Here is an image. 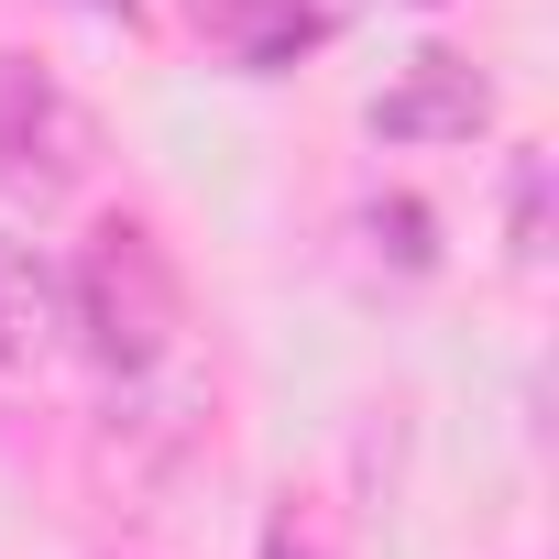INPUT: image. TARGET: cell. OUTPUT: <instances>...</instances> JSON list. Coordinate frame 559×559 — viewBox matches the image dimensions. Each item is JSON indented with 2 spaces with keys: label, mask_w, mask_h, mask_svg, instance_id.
Returning <instances> with one entry per match:
<instances>
[{
  "label": "cell",
  "mask_w": 559,
  "mask_h": 559,
  "mask_svg": "<svg viewBox=\"0 0 559 559\" xmlns=\"http://www.w3.org/2000/svg\"><path fill=\"white\" fill-rule=\"evenodd\" d=\"M45 341H56V274L34 241L0 230V373H34Z\"/></svg>",
  "instance_id": "5"
},
{
  "label": "cell",
  "mask_w": 559,
  "mask_h": 559,
  "mask_svg": "<svg viewBox=\"0 0 559 559\" xmlns=\"http://www.w3.org/2000/svg\"><path fill=\"white\" fill-rule=\"evenodd\" d=\"M263 559H319V548L297 537V515H274V526H263Z\"/></svg>",
  "instance_id": "8"
},
{
  "label": "cell",
  "mask_w": 559,
  "mask_h": 559,
  "mask_svg": "<svg viewBox=\"0 0 559 559\" xmlns=\"http://www.w3.org/2000/svg\"><path fill=\"white\" fill-rule=\"evenodd\" d=\"M504 230H515V263L537 274V263H548V154H515V187H504Z\"/></svg>",
  "instance_id": "7"
},
{
  "label": "cell",
  "mask_w": 559,
  "mask_h": 559,
  "mask_svg": "<svg viewBox=\"0 0 559 559\" xmlns=\"http://www.w3.org/2000/svg\"><path fill=\"white\" fill-rule=\"evenodd\" d=\"M88 154H99V132H88V110L45 78V67H23V56H0V187L12 198H67L78 176H88Z\"/></svg>",
  "instance_id": "2"
},
{
  "label": "cell",
  "mask_w": 559,
  "mask_h": 559,
  "mask_svg": "<svg viewBox=\"0 0 559 559\" xmlns=\"http://www.w3.org/2000/svg\"><path fill=\"white\" fill-rule=\"evenodd\" d=\"M428 12H439V0H428Z\"/></svg>",
  "instance_id": "9"
},
{
  "label": "cell",
  "mask_w": 559,
  "mask_h": 559,
  "mask_svg": "<svg viewBox=\"0 0 559 559\" xmlns=\"http://www.w3.org/2000/svg\"><path fill=\"white\" fill-rule=\"evenodd\" d=\"M373 143H472L483 121H493V78L472 67V56H450V45H428L373 110Z\"/></svg>",
  "instance_id": "3"
},
{
  "label": "cell",
  "mask_w": 559,
  "mask_h": 559,
  "mask_svg": "<svg viewBox=\"0 0 559 559\" xmlns=\"http://www.w3.org/2000/svg\"><path fill=\"white\" fill-rule=\"evenodd\" d=\"M198 34H209L241 78H286L297 56L330 45V12H319V0H198Z\"/></svg>",
  "instance_id": "4"
},
{
  "label": "cell",
  "mask_w": 559,
  "mask_h": 559,
  "mask_svg": "<svg viewBox=\"0 0 559 559\" xmlns=\"http://www.w3.org/2000/svg\"><path fill=\"white\" fill-rule=\"evenodd\" d=\"M67 308H78V341H88L99 373H121V384L154 373L176 352V263H165V241L143 219H99L88 252H78Z\"/></svg>",
  "instance_id": "1"
},
{
  "label": "cell",
  "mask_w": 559,
  "mask_h": 559,
  "mask_svg": "<svg viewBox=\"0 0 559 559\" xmlns=\"http://www.w3.org/2000/svg\"><path fill=\"white\" fill-rule=\"evenodd\" d=\"M362 241H373L395 274H428V263H439V241H428V209H417V198H373V209H362Z\"/></svg>",
  "instance_id": "6"
}]
</instances>
